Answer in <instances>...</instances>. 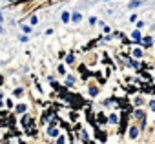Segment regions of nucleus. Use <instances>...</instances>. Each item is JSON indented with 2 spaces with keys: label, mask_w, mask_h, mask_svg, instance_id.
Returning a JSON list of instances; mask_svg holds the SVG:
<instances>
[{
  "label": "nucleus",
  "mask_w": 155,
  "mask_h": 144,
  "mask_svg": "<svg viewBox=\"0 0 155 144\" xmlns=\"http://www.w3.org/2000/svg\"><path fill=\"white\" fill-rule=\"evenodd\" d=\"M140 4H142V0H133V2H130L128 6H130V8H139Z\"/></svg>",
  "instance_id": "1"
},
{
  "label": "nucleus",
  "mask_w": 155,
  "mask_h": 144,
  "mask_svg": "<svg viewBox=\"0 0 155 144\" xmlns=\"http://www.w3.org/2000/svg\"><path fill=\"white\" fill-rule=\"evenodd\" d=\"M97 120L100 122V124H106V122H108V119L104 117V115H102V113H100V115H97Z\"/></svg>",
  "instance_id": "2"
},
{
  "label": "nucleus",
  "mask_w": 155,
  "mask_h": 144,
  "mask_svg": "<svg viewBox=\"0 0 155 144\" xmlns=\"http://www.w3.org/2000/svg\"><path fill=\"white\" fill-rule=\"evenodd\" d=\"M130 137H131V139H135V137H137V128H131L130 129Z\"/></svg>",
  "instance_id": "3"
},
{
  "label": "nucleus",
  "mask_w": 155,
  "mask_h": 144,
  "mask_svg": "<svg viewBox=\"0 0 155 144\" xmlns=\"http://www.w3.org/2000/svg\"><path fill=\"white\" fill-rule=\"evenodd\" d=\"M142 42H144V46L148 47V46H152V38H150V37H146V38L142 40Z\"/></svg>",
  "instance_id": "4"
},
{
  "label": "nucleus",
  "mask_w": 155,
  "mask_h": 144,
  "mask_svg": "<svg viewBox=\"0 0 155 144\" xmlns=\"http://www.w3.org/2000/svg\"><path fill=\"white\" fill-rule=\"evenodd\" d=\"M49 135H51V137H57V135H58V129L51 128V129H49Z\"/></svg>",
  "instance_id": "5"
},
{
  "label": "nucleus",
  "mask_w": 155,
  "mask_h": 144,
  "mask_svg": "<svg viewBox=\"0 0 155 144\" xmlns=\"http://www.w3.org/2000/svg\"><path fill=\"white\" fill-rule=\"evenodd\" d=\"M97 137H99V139H102V141H106V133L104 131H97Z\"/></svg>",
  "instance_id": "6"
},
{
  "label": "nucleus",
  "mask_w": 155,
  "mask_h": 144,
  "mask_svg": "<svg viewBox=\"0 0 155 144\" xmlns=\"http://www.w3.org/2000/svg\"><path fill=\"white\" fill-rule=\"evenodd\" d=\"M117 120H119V117H117L115 113H113V115H110V122H117Z\"/></svg>",
  "instance_id": "7"
},
{
  "label": "nucleus",
  "mask_w": 155,
  "mask_h": 144,
  "mask_svg": "<svg viewBox=\"0 0 155 144\" xmlns=\"http://www.w3.org/2000/svg\"><path fill=\"white\" fill-rule=\"evenodd\" d=\"M62 20H64V22H68V20H70V13H62Z\"/></svg>",
  "instance_id": "8"
},
{
  "label": "nucleus",
  "mask_w": 155,
  "mask_h": 144,
  "mask_svg": "<svg viewBox=\"0 0 155 144\" xmlns=\"http://www.w3.org/2000/svg\"><path fill=\"white\" fill-rule=\"evenodd\" d=\"M73 60H75V57H73V55H68V58H66V62H68V64H71Z\"/></svg>",
  "instance_id": "9"
},
{
  "label": "nucleus",
  "mask_w": 155,
  "mask_h": 144,
  "mask_svg": "<svg viewBox=\"0 0 155 144\" xmlns=\"http://www.w3.org/2000/svg\"><path fill=\"white\" fill-rule=\"evenodd\" d=\"M73 22H80V15H79V13L73 15Z\"/></svg>",
  "instance_id": "10"
},
{
  "label": "nucleus",
  "mask_w": 155,
  "mask_h": 144,
  "mask_svg": "<svg viewBox=\"0 0 155 144\" xmlns=\"http://www.w3.org/2000/svg\"><path fill=\"white\" fill-rule=\"evenodd\" d=\"M17 111H18V113H22V111H26V106H24V104H20V106L17 108Z\"/></svg>",
  "instance_id": "11"
},
{
  "label": "nucleus",
  "mask_w": 155,
  "mask_h": 144,
  "mask_svg": "<svg viewBox=\"0 0 155 144\" xmlns=\"http://www.w3.org/2000/svg\"><path fill=\"white\" fill-rule=\"evenodd\" d=\"M133 38H135V40H139V38H140V35H139V31H133Z\"/></svg>",
  "instance_id": "12"
},
{
  "label": "nucleus",
  "mask_w": 155,
  "mask_h": 144,
  "mask_svg": "<svg viewBox=\"0 0 155 144\" xmlns=\"http://www.w3.org/2000/svg\"><path fill=\"white\" fill-rule=\"evenodd\" d=\"M133 55H135V57H140V55H142V51H140V49H135V51H133Z\"/></svg>",
  "instance_id": "13"
},
{
  "label": "nucleus",
  "mask_w": 155,
  "mask_h": 144,
  "mask_svg": "<svg viewBox=\"0 0 155 144\" xmlns=\"http://www.w3.org/2000/svg\"><path fill=\"white\" fill-rule=\"evenodd\" d=\"M58 144H64V137H58Z\"/></svg>",
  "instance_id": "14"
},
{
  "label": "nucleus",
  "mask_w": 155,
  "mask_h": 144,
  "mask_svg": "<svg viewBox=\"0 0 155 144\" xmlns=\"http://www.w3.org/2000/svg\"><path fill=\"white\" fill-rule=\"evenodd\" d=\"M150 106H152V109H155V100L152 102V104H150Z\"/></svg>",
  "instance_id": "15"
}]
</instances>
